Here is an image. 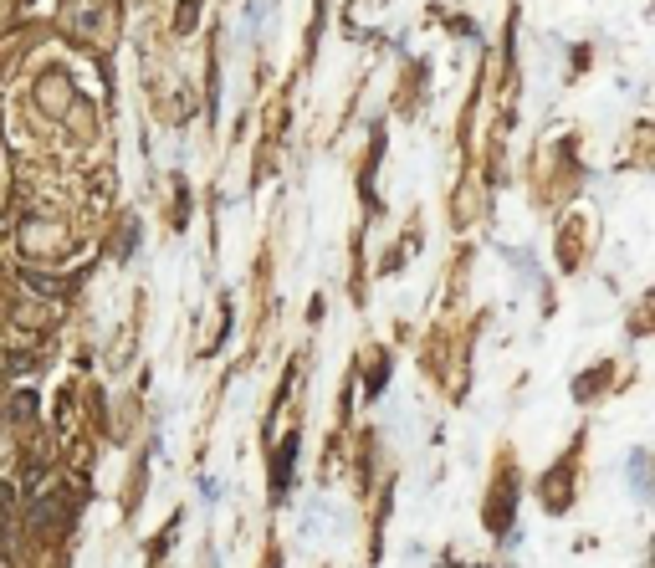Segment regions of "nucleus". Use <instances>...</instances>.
Here are the masks:
<instances>
[{"label": "nucleus", "instance_id": "nucleus-2", "mask_svg": "<svg viewBox=\"0 0 655 568\" xmlns=\"http://www.w3.org/2000/svg\"><path fill=\"white\" fill-rule=\"evenodd\" d=\"M16 420H31L36 415V395H16V410H11Z\"/></svg>", "mask_w": 655, "mask_h": 568}, {"label": "nucleus", "instance_id": "nucleus-1", "mask_svg": "<svg viewBox=\"0 0 655 568\" xmlns=\"http://www.w3.org/2000/svg\"><path fill=\"white\" fill-rule=\"evenodd\" d=\"M292 466H297V430H287V441H282L277 456H272V502L287 497V487H292Z\"/></svg>", "mask_w": 655, "mask_h": 568}, {"label": "nucleus", "instance_id": "nucleus-3", "mask_svg": "<svg viewBox=\"0 0 655 568\" xmlns=\"http://www.w3.org/2000/svg\"><path fill=\"white\" fill-rule=\"evenodd\" d=\"M195 11H200L195 0H185V6H180V21H174V26H180V31H190V26H195Z\"/></svg>", "mask_w": 655, "mask_h": 568}, {"label": "nucleus", "instance_id": "nucleus-4", "mask_svg": "<svg viewBox=\"0 0 655 568\" xmlns=\"http://www.w3.org/2000/svg\"><path fill=\"white\" fill-rule=\"evenodd\" d=\"M6 512H11V487L0 482V517H6Z\"/></svg>", "mask_w": 655, "mask_h": 568}]
</instances>
